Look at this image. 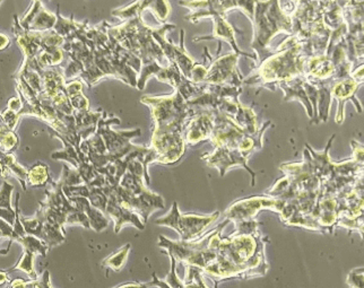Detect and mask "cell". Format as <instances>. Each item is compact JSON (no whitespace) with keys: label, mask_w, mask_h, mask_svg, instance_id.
I'll use <instances>...</instances> for the list:
<instances>
[{"label":"cell","mask_w":364,"mask_h":288,"mask_svg":"<svg viewBox=\"0 0 364 288\" xmlns=\"http://www.w3.org/2000/svg\"><path fill=\"white\" fill-rule=\"evenodd\" d=\"M266 243L267 238L264 239L260 230L232 233L221 239L216 260L205 269L203 276L210 278L215 288L224 280L265 276L269 269L265 257Z\"/></svg>","instance_id":"1"},{"label":"cell","mask_w":364,"mask_h":288,"mask_svg":"<svg viewBox=\"0 0 364 288\" xmlns=\"http://www.w3.org/2000/svg\"><path fill=\"white\" fill-rule=\"evenodd\" d=\"M229 220L205 234L197 241H170L164 236H159V247L166 249L164 252L183 266H193L204 272L207 267L216 260L218 247L221 241V233Z\"/></svg>","instance_id":"2"},{"label":"cell","mask_w":364,"mask_h":288,"mask_svg":"<svg viewBox=\"0 0 364 288\" xmlns=\"http://www.w3.org/2000/svg\"><path fill=\"white\" fill-rule=\"evenodd\" d=\"M141 102L152 111L154 121L153 136L183 137L186 122L197 111L188 105L178 91H174L173 95L141 96Z\"/></svg>","instance_id":"3"},{"label":"cell","mask_w":364,"mask_h":288,"mask_svg":"<svg viewBox=\"0 0 364 288\" xmlns=\"http://www.w3.org/2000/svg\"><path fill=\"white\" fill-rule=\"evenodd\" d=\"M255 40L252 49L259 55V60L273 55L268 46L272 38L279 33L285 32L292 36V17L282 9L279 1H255L254 13Z\"/></svg>","instance_id":"4"},{"label":"cell","mask_w":364,"mask_h":288,"mask_svg":"<svg viewBox=\"0 0 364 288\" xmlns=\"http://www.w3.org/2000/svg\"><path fill=\"white\" fill-rule=\"evenodd\" d=\"M308 59L304 42L299 41L266 58L257 69V78L265 87H274L279 82L304 77V63Z\"/></svg>","instance_id":"5"},{"label":"cell","mask_w":364,"mask_h":288,"mask_svg":"<svg viewBox=\"0 0 364 288\" xmlns=\"http://www.w3.org/2000/svg\"><path fill=\"white\" fill-rule=\"evenodd\" d=\"M220 217V211L210 215L181 214L178 203H173L166 216L155 220V224L174 228L179 233L181 241H196L210 224Z\"/></svg>","instance_id":"6"},{"label":"cell","mask_w":364,"mask_h":288,"mask_svg":"<svg viewBox=\"0 0 364 288\" xmlns=\"http://www.w3.org/2000/svg\"><path fill=\"white\" fill-rule=\"evenodd\" d=\"M103 114L101 120L97 124V134H101L103 138L105 147L108 151L109 161L110 163L116 162L127 156L128 154L137 151L141 146L130 144V139L137 137L141 134V129L130 130V132H116L111 130L110 126L112 124H119L120 120L117 118L105 119Z\"/></svg>","instance_id":"7"},{"label":"cell","mask_w":364,"mask_h":288,"mask_svg":"<svg viewBox=\"0 0 364 288\" xmlns=\"http://www.w3.org/2000/svg\"><path fill=\"white\" fill-rule=\"evenodd\" d=\"M285 203L273 197H251L240 199L232 203L225 210V217L230 222H248L256 220V216L262 209H271L279 213L284 207Z\"/></svg>","instance_id":"8"},{"label":"cell","mask_w":364,"mask_h":288,"mask_svg":"<svg viewBox=\"0 0 364 288\" xmlns=\"http://www.w3.org/2000/svg\"><path fill=\"white\" fill-rule=\"evenodd\" d=\"M237 58L239 55L235 53H229L213 60L212 66L207 69L204 84L241 87L243 77L237 68Z\"/></svg>","instance_id":"9"},{"label":"cell","mask_w":364,"mask_h":288,"mask_svg":"<svg viewBox=\"0 0 364 288\" xmlns=\"http://www.w3.org/2000/svg\"><path fill=\"white\" fill-rule=\"evenodd\" d=\"M215 124L214 111L197 110L186 122L183 128V140L186 146H195L205 140H210Z\"/></svg>","instance_id":"10"},{"label":"cell","mask_w":364,"mask_h":288,"mask_svg":"<svg viewBox=\"0 0 364 288\" xmlns=\"http://www.w3.org/2000/svg\"><path fill=\"white\" fill-rule=\"evenodd\" d=\"M248 159V156L243 155L240 151H231V149H223V147L216 149L214 153L205 154V155L202 156V159H204L208 166L220 170L221 176H223L225 172H227L228 169L231 168L233 165H241V166L246 169V170L250 173L251 176H252L251 186L254 187L255 176H256V174H255V172H252V171L249 169L248 165H247Z\"/></svg>","instance_id":"11"},{"label":"cell","mask_w":364,"mask_h":288,"mask_svg":"<svg viewBox=\"0 0 364 288\" xmlns=\"http://www.w3.org/2000/svg\"><path fill=\"white\" fill-rule=\"evenodd\" d=\"M21 28L28 32H47L53 30L57 22V16L43 7L41 1H33L28 13L18 18Z\"/></svg>","instance_id":"12"},{"label":"cell","mask_w":364,"mask_h":288,"mask_svg":"<svg viewBox=\"0 0 364 288\" xmlns=\"http://www.w3.org/2000/svg\"><path fill=\"white\" fill-rule=\"evenodd\" d=\"M362 82L360 80H356L355 78L350 76L344 80H335L331 88V99L334 97L338 101V110H337L336 124H342L344 121V105L348 101H353L355 103L358 112H362V109L360 107L359 102L354 99L355 92L358 88L361 85Z\"/></svg>","instance_id":"13"},{"label":"cell","mask_w":364,"mask_h":288,"mask_svg":"<svg viewBox=\"0 0 364 288\" xmlns=\"http://www.w3.org/2000/svg\"><path fill=\"white\" fill-rule=\"evenodd\" d=\"M105 215L108 217L109 220H114V232L116 233H119L126 224L136 226L139 230L145 228V224L141 222V218H139L137 214H135L133 211L128 210V209L124 208L122 205H119L112 199H108Z\"/></svg>","instance_id":"14"},{"label":"cell","mask_w":364,"mask_h":288,"mask_svg":"<svg viewBox=\"0 0 364 288\" xmlns=\"http://www.w3.org/2000/svg\"><path fill=\"white\" fill-rule=\"evenodd\" d=\"M68 201L72 203L73 207L78 209V210L83 211L86 217L89 218L90 226L97 233L102 232V230L108 228L110 220L103 214L102 211L94 208L86 198H73V199H69Z\"/></svg>","instance_id":"15"},{"label":"cell","mask_w":364,"mask_h":288,"mask_svg":"<svg viewBox=\"0 0 364 288\" xmlns=\"http://www.w3.org/2000/svg\"><path fill=\"white\" fill-rule=\"evenodd\" d=\"M285 92L284 101H292V100H299L304 103L306 107V112L310 118H314V110L310 103L309 97L306 95V88H304V77H296L294 80H287V82H279L277 85Z\"/></svg>","instance_id":"16"},{"label":"cell","mask_w":364,"mask_h":288,"mask_svg":"<svg viewBox=\"0 0 364 288\" xmlns=\"http://www.w3.org/2000/svg\"><path fill=\"white\" fill-rule=\"evenodd\" d=\"M237 127H240L243 132L250 136H254L259 132V124H258V118L255 114L254 110L251 107L239 105L237 114L231 119Z\"/></svg>","instance_id":"17"},{"label":"cell","mask_w":364,"mask_h":288,"mask_svg":"<svg viewBox=\"0 0 364 288\" xmlns=\"http://www.w3.org/2000/svg\"><path fill=\"white\" fill-rule=\"evenodd\" d=\"M66 92L75 111H89L90 101L83 94V82L75 80L66 82Z\"/></svg>","instance_id":"18"},{"label":"cell","mask_w":364,"mask_h":288,"mask_svg":"<svg viewBox=\"0 0 364 288\" xmlns=\"http://www.w3.org/2000/svg\"><path fill=\"white\" fill-rule=\"evenodd\" d=\"M20 222L22 224L24 232L28 235L36 236L38 239L43 241V224H45V213L39 208L33 218H25L20 217Z\"/></svg>","instance_id":"19"},{"label":"cell","mask_w":364,"mask_h":288,"mask_svg":"<svg viewBox=\"0 0 364 288\" xmlns=\"http://www.w3.org/2000/svg\"><path fill=\"white\" fill-rule=\"evenodd\" d=\"M61 142H63L65 145L64 151H57V153L53 154L51 157H53V159L67 161V162L72 164L73 168L77 170L80 163L83 162V161H87V159H86L80 151H76L74 146L70 145L66 140L61 139Z\"/></svg>","instance_id":"20"},{"label":"cell","mask_w":364,"mask_h":288,"mask_svg":"<svg viewBox=\"0 0 364 288\" xmlns=\"http://www.w3.org/2000/svg\"><path fill=\"white\" fill-rule=\"evenodd\" d=\"M20 145V139L0 120V153L11 154Z\"/></svg>","instance_id":"21"},{"label":"cell","mask_w":364,"mask_h":288,"mask_svg":"<svg viewBox=\"0 0 364 288\" xmlns=\"http://www.w3.org/2000/svg\"><path fill=\"white\" fill-rule=\"evenodd\" d=\"M49 168L43 163H36L28 171V182L33 187H46L50 181Z\"/></svg>","instance_id":"22"},{"label":"cell","mask_w":364,"mask_h":288,"mask_svg":"<svg viewBox=\"0 0 364 288\" xmlns=\"http://www.w3.org/2000/svg\"><path fill=\"white\" fill-rule=\"evenodd\" d=\"M130 247H132L130 245H124L122 249L109 255L108 258H105L101 266L105 267V268L112 269L114 272H120L127 262Z\"/></svg>","instance_id":"23"},{"label":"cell","mask_w":364,"mask_h":288,"mask_svg":"<svg viewBox=\"0 0 364 288\" xmlns=\"http://www.w3.org/2000/svg\"><path fill=\"white\" fill-rule=\"evenodd\" d=\"M16 242H18L22 245L25 251L33 253L34 255H41L42 257H47L48 251H49L47 245H46L45 242L36 238V236L25 234V235L18 238Z\"/></svg>","instance_id":"24"},{"label":"cell","mask_w":364,"mask_h":288,"mask_svg":"<svg viewBox=\"0 0 364 288\" xmlns=\"http://www.w3.org/2000/svg\"><path fill=\"white\" fill-rule=\"evenodd\" d=\"M146 11V1H136L132 5L124 7V9H116L112 11L114 16H118L119 18L124 19V21H130V19L141 17L144 11Z\"/></svg>","instance_id":"25"},{"label":"cell","mask_w":364,"mask_h":288,"mask_svg":"<svg viewBox=\"0 0 364 288\" xmlns=\"http://www.w3.org/2000/svg\"><path fill=\"white\" fill-rule=\"evenodd\" d=\"M34 257H36V255H34L33 253L28 252V251H25L24 250V252H23L20 261L11 269V272L20 270V272L28 274L30 280L38 279L39 277H38V274H36V269H34Z\"/></svg>","instance_id":"26"},{"label":"cell","mask_w":364,"mask_h":288,"mask_svg":"<svg viewBox=\"0 0 364 288\" xmlns=\"http://www.w3.org/2000/svg\"><path fill=\"white\" fill-rule=\"evenodd\" d=\"M146 9L152 11L161 24L166 23V18L171 11V7L168 5V1H158V0L146 1Z\"/></svg>","instance_id":"27"},{"label":"cell","mask_w":364,"mask_h":288,"mask_svg":"<svg viewBox=\"0 0 364 288\" xmlns=\"http://www.w3.org/2000/svg\"><path fill=\"white\" fill-rule=\"evenodd\" d=\"M61 186L64 187H75V186H80L84 183L83 178L80 176V173L76 169L69 168L68 165H64V172L61 176L60 180Z\"/></svg>","instance_id":"28"},{"label":"cell","mask_w":364,"mask_h":288,"mask_svg":"<svg viewBox=\"0 0 364 288\" xmlns=\"http://www.w3.org/2000/svg\"><path fill=\"white\" fill-rule=\"evenodd\" d=\"M14 191V186L9 182L4 181L0 190V208L14 210L11 207V193Z\"/></svg>","instance_id":"29"},{"label":"cell","mask_w":364,"mask_h":288,"mask_svg":"<svg viewBox=\"0 0 364 288\" xmlns=\"http://www.w3.org/2000/svg\"><path fill=\"white\" fill-rule=\"evenodd\" d=\"M74 224H80L85 228H91L90 226L89 218L86 217L83 211L75 210L74 213L67 215L66 225H74Z\"/></svg>","instance_id":"30"},{"label":"cell","mask_w":364,"mask_h":288,"mask_svg":"<svg viewBox=\"0 0 364 288\" xmlns=\"http://www.w3.org/2000/svg\"><path fill=\"white\" fill-rule=\"evenodd\" d=\"M346 283L350 288H363L364 272L363 268L354 269L348 274Z\"/></svg>","instance_id":"31"},{"label":"cell","mask_w":364,"mask_h":288,"mask_svg":"<svg viewBox=\"0 0 364 288\" xmlns=\"http://www.w3.org/2000/svg\"><path fill=\"white\" fill-rule=\"evenodd\" d=\"M350 145L353 146V161L360 164H363V145L358 143L355 140L350 142Z\"/></svg>","instance_id":"32"},{"label":"cell","mask_w":364,"mask_h":288,"mask_svg":"<svg viewBox=\"0 0 364 288\" xmlns=\"http://www.w3.org/2000/svg\"><path fill=\"white\" fill-rule=\"evenodd\" d=\"M0 220L9 223V225L14 226L15 220H16V211L0 208Z\"/></svg>","instance_id":"33"},{"label":"cell","mask_w":364,"mask_h":288,"mask_svg":"<svg viewBox=\"0 0 364 288\" xmlns=\"http://www.w3.org/2000/svg\"><path fill=\"white\" fill-rule=\"evenodd\" d=\"M36 288H53L51 285V280H50V274L48 270H46L42 274L41 278H38L36 280Z\"/></svg>","instance_id":"34"},{"label":"cell","mask_w":364,"mask_h":288,"mask_svg":"<svg viewBox=\"0 0 364 288\" xmlns=\"http://www.w3.org/2000/svg\"><path fill=\"white\" fill-rule=\"evenodd\" d=\"M7 110L11 111V112L18 113L22 109L23 102L21 100L20 96L18 97H13V99L9 100V105H7Z\"/></svg>","instance_id":"35"},{"label":"cell","mask_w":364,"mask_h":288,"mask_svg":"<svg viewBox=\"0 0 364 288\" xmlns=\"http://www.w3.org/2000/svg\"><path fill=\"white\" fill-rule=\"evenodd\" d=\"M153 280L151 282V283L146 284V286H158L159 288H171L170 286L168 285V284L164 282V280L159 279L158 277H156V274H153Z\"/></svg>","instance_id":"36"},{"label":"cell","mask_w":364,"mask_h":288,"mask_svg":"<svg viewBox=\"0 0 364 288\" xmlns=\"http://www.w3.org/2000/svg\"><path fill=\"white\" fill-rule=\"evenodd\" d=\"M28 283V280L17 278V279L11 280V288H26Z\"/></svg>","instance_id":"37"},{"label":"cell","mask_w":364,"mask_h":288,"mask_svg":"<svg viewBox=\"0 0 364 288\" xmlns=\"http://www.w3.org/2000/svg\"><path fill=\"white\" fill-rule=\"evenodd\" d=\"M114 288H149L146 284L135 283V282H129V283H124L122 285L117 286Z\"/></svg>","instance_id":"38"},{"label":"cell","mask_w":364,"mask_h":288,"mask_svg":"<svg viewBox=\"0 0 364 288\" xmlns=\"http://www.w3.org/2000/svg\"><path fill=\"white\" fill-rule=\"evenodd\" d=\"M9 43H11V40H9V36L0 33V51H3L6 48L9 47Z\"/></svg>","instance_id":"39"},{"label":"cell","mask_w":364,"mask_h":288,"mask_svg":"<svg viewBox=\"0 0 364 288\" xmlns=\"http://www.w3.org/2000/svg\"><path fill=\"white\" fill-rule=\"evenodd\" d=\"M9 272H3L0 270V286L5 285L6 283H9Z\"/></svg>","instance_id":"40"},{"label":"cell","mask_w":364,"mask_h":288,"mask_svg":"<svg viewBox=\"0 0 364 288\" xmlns=\"http://www.w3.org/2000/svg\"><path fill=\"white\" fill-rule=\"evenodd\" d=\"M0 155H1V153H0ZM3 174H4L3 163H1V156H0V176H3Z\"/></svg>","instance_id":"41"},{"label":"cell","mask_w":364,"mask_h":288,"mask_svg":"<svg viewBox=\"0 0 364 288\" xmlns=\"http://www.w3.org/2000/svg\"><path fill=\"white\" fill-rule=\"evenodd\" d=\"M9 288H11V287H9Z\"/></svg>","instance_id":"42"}]
</instances>
